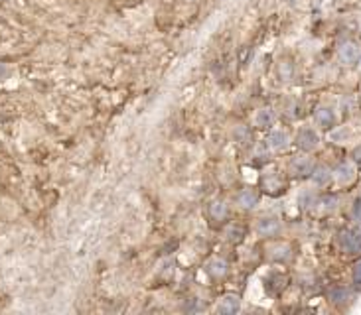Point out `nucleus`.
<instances>
[{"instance_id": "obj_13", "label": "nucleus", "mask_w": 361, "mask_h": 315, "mask_svg": "<svg viewBox=\"0 0 361 315\" xmlns=\"http://www.w3.org/2000/svg\"><path fill=\"white\" fill-rule=\"evenodd\" d=\"M353 282H355L357 286H361V260L355 264V268H353Z\"/></svg>"}, {"instance_id": "obj_2", "label": "nucleus", "mask_w": 361, "mask_h": 315, "mask_svg": "<svg viewBox=\"0 0 361 315\" xmlns=\"http://www.w3.org/2000/svg\"><path fill=\"white\" fill-rule=\"evenodd\" d=\"M296 142L302 150H314L318 146L320 138H318V134L312 128H304V130H300V134L296 136Z\"/></svg>"}, {"instance_id": "obj_17", "label": "nucleus", "mask_w": 361, "mask_h": 315, "mask_svg": "<svg viewBox=\"0 0 361 315\" xmlns=\"http://www.w3.org/2000/svg\"><path fill=\"white\" fill-rule=\"evenodd\" d=\"M359 67H361V55H359Z\"/></svg>"}, {"instance_id": "obj_3", "label": "nucleus", "mask_w": 361, "mask_h": 315, "mask_svg": "<svg viewBox=\"0 0 361 315\" xmlns=\"http://www.w3.org/2000/svg\"><path fill=\"white\" fill-rule=\"evenodd\" d=\"M278 227H280V223H278L276 217H265V219H258V223H257V230L260 235H267V237L276 235Z\"/></svg>"}, {"instance_id": "obj_11", "label": "nucleus", "mask_w": 361, "mask_h": 315, "mask_svg": "<svg viewBox=\"0 0 361 315\" xmlns=\"http://www.w3.org/2000/svg\"><path fill=\"white\" fill-rule=\"evenodd\" d=\"M209 274L213 278H221L223 274H225V262L223 260H219V258H215V260H211L209 262Z\"/></svg>"}, {"instance_id": "obj_12", "label": "nucleus", "mask_w": 361, "mask_h": 315, "mask_svg": "<svg viewBox=\"0 0 361 315\" xmlns=\"http://www.w3.org/2000/svg\"><path fill=\"white\" fill-rule=\"evenodd\" d=\"M257 122L260 126H269L272 122V113L271 111H260L257 116Z\"/></svg>"}, {"instance_id": "obj_10", "label": "nucleus", "mask_w": 361, "mask_h": 315, "mask_svg": "<svg viewBox=\"0 0 361 315\" xmlns=\"http://www.w3.org/2000/svg\"><path fill=\"white\" fill-rule=\"evenodd\" d=\"M269 144H271V148H276V150H280L284 148L286 144H288V134L283 132V130H276V132H272L271 138H269Z\"/></svg>"}, {"instance_id": "obj_14", "label": "nucleus", "mask_w": 361, "mask_h": 315, "mask_svg": "<svg viewBox=\"0 0 361 315\" xmlns=\"http://www.w3.org/2000/svg\"><path fill=\"white\" fill-rule=\"evenodd\" d=\"M353 217L357 219V223H361V197L355 201V205H353Z\"/></svg>"}, {"instance_id": "obj_6", "label": "nucleus", "mask_w": 361, "mask_h": 315, "mask_svg": "<svg viewBox=\"0 0 361 315\" xmlns=\"http://www.w3.org/2000/svg\"><path fill=\"white\" fill-rule=\"evenodd\" d=\"M310 170H312V160L306 156H300L292 162V172L296 176H306V174H310Z\"/></svg>"}, {"instance_id": "obj_15", "label": "nucleus", "mask_w": 361, "mask_h": 315, "mask_svg": "<svg viewBox=\"0 0 361 315\" xmlns=\"http://www.w3.org/2000/svg\"><path fill=\"white\" fill-rule=\"evenodd\" d=\"M225 211V207H223V203H213V207H211V213L215 215V217H221Z\"/></svg>"}, {"instance_id": "obj_9", "label": "nucleus", "mask_w": 361, "mask_h": 315, "mask_svg": "<svg viewBox=\"0 0 361 315\" xmlns=\"http://www.w3.org/2000/svg\"><path fill=\"white\" fill-rule=\"evenodd\" d=\"M337 181L339 183H349V181H353V177H355V172H353V167L349 164H342L337 167Z\"/></svg>"}, {"instance_id": "obj_16", "label": "nucleus", "mask_w": 361, "mask_h": 315, "mask_svg": "<svg viewBox=\"0 0 361 315\" xmlns=\"http://www.w3.org/2000/svg\"><path fill=\"white\" fill-rule=\"evenodd\" d=\"M353 158H355V160H357V162L361 164V146L355 152H353Z\"/></svg>"}, {"instance_id": "obj_8", "label": "nucleus", "mask_w": 361, "mask_h": 315, "mask_svg": "<svg viewBox=\"0 0 361 315\" xmlns=\"http://www.w3.org/2000/svg\"><path fill=\"white\" fill-rule=\"evenodd\" d=\"M316 122L324 126V128H330L334 124V113L330 109H318L316 111Z\"/></svg>"}, {"instance_id": "obj_5", "label": "nucleus", "mask_w": 361, "mask_h": 315, "mask_svg": "<svg viewBox=\"0 0 361 315\" xmlns=\"http://www.w3.org/2000/svg\"><path fill=\"white\" fill-rule=\"evenodd\" d=\"M237 203H239L243 209H253L258 203V193L257 191H251V189H245V191L237 197Z\"/></svg>"}, {"instance_id": "obj_1", "label": "nucleus", "mask_w": 361, "mask_h": 315, "mask_svg": "<svg viewBox=\"0 0 361 315\" xmlns=\"http://www.w3.org/2000/svg\"><path fill=\"white\" fill-rule=\"evenodd\" d=\"M339 246L348 254L361 252V228H348L339 235Z\"/></svg>"}, {"instance_id": "obj_7", "label": "nucleus", "mask_w": 361, "mask_h": 315, "mask_svg": "<svg viewBox=\"0 0 361 315\" xmlns=\"http://www.w3.org/2000/svg\"><path fill=\"white\" fill-rule=\"evenodd\" d=\"M237 309H239V300H237L235 296L223 298L221 303L217 305V311H219V313H235Z\"/></svg>"}, {"instance_id": "obj_4", "label": "nucleus", "mask_w": 361, "mask_h": 315, "mask_svg": "<svg viewBox=\"0 0 361 315\" xmlns=\"http://www.w3.org/2000/svg\"><path fill=\"white\" fill-rule=\"evenodd\" d=\"M359 55H361V51L355 44H346V46L339 50V59L344 63H348V65L359 61Z\"/></svg>"}]
</instances>
